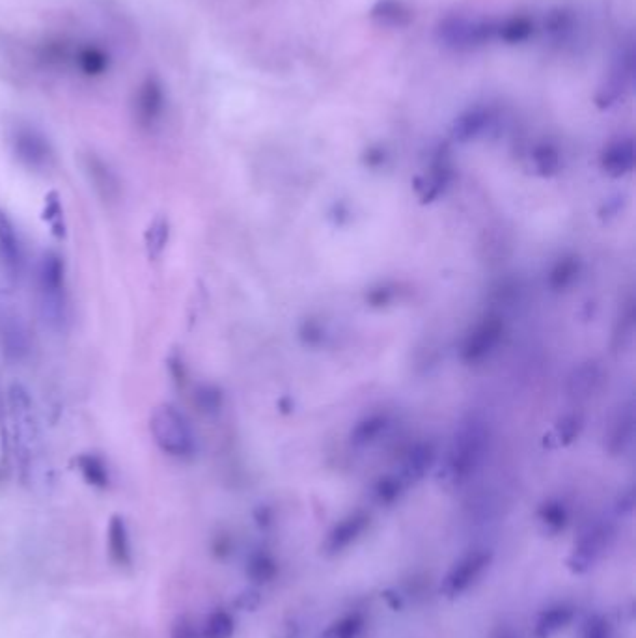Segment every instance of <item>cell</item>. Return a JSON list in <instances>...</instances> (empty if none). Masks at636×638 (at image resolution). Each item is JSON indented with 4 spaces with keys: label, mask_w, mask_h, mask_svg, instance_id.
Wrapping results in <instances>:
<instances>
[{
    "label": "cell",
    "mask_w": 636,
    "mask_h": 638,
    "mask_svg": "<svg viewBox=\"0 0 636 638\" xmlns=\"http://www.w3.org/2000/svg\"><path fill=\"white\" fill-rule=\"evenodd\" d=\"M6 428L23 474H32L43 456V435L36 403L23 385L15 383L6 396Z\"/></svg>",
    "instance_id": "6da1fadb"
},
{
    "label": "cell",
    "mask_w": 636,
    "mask_h": 638,
    "mask_svg": "<svg viewBox=\"0 0 636 638\" xmlns=\"http://www.w3.org/2000/svg\"><path fill=\"white\" fill-rule=\"evenodd\" d=\"M38 308L43 323L55 331L64 333L70 319V295L66 265L56 252H45L38 269Z\"/></svg>",
    "instance_id": "7a4b0ae2"
},
{
    "label": "cell",
    "mask_w": 636,
    "mask_h": 638,
    "mask_svg": "<svg viewBox=\"0 0 636 638\" xmlns=\"http://www.w3.org/2000/svg\"><path fill=\"white\" fill-rule=\"evenodd\" d=\"M153 443L170 458H191L196 448L193 428L178 407L163 403L150 418Z\"/></svg>",
    "instance_id": "3957f363"
},
{
    "label": "cell",
    "mask_w": 636,
    "mask_h": 638,
    "mask_svg": "<svg viewBox=\"0 0 636 638\" xmlns=\"http://www.w3.org/2000/svg\"><path fill=\"white\" fill-rule=\"evenodd\" d=\"M0 351L15 362L23 361L30 351L27 323L6 293H0Z\"/></svg>",
    "instance_id": "277c9868"
},
{
    "label": "cell",
    "mask_w": 636,
    "mask_h": 638,
    "mask_svg": "<svg viewBox=\"0 0 636 638\" xmlns=\"http://www.w3.org/2000/svg\"><path fill=\"white\" fill-rule=\"evenodd\" d=\"M487 431L482 422L472 420L457 433L450 452V471L454 474L471 472L484 456Z\"/></svg>",
    "instance_id": "5b68a950"
},
{
    "label": "cell",
    "mask_w": 636,
    "mask_h": 638,
    "mask_svg": "<svg viewBox=\"0 0 636 638\" xmlns=\"http://www.w3.org/2000/svg\"><path fill=\"white\" fill-rule=\"evenodd\" d=\"M166 111V92L157 77H146L133 99V116L139 127L150 131L161 124Z\"/></svg>",
    "instance_id": "8992f818"
},
{
    "label": "cell",
    "mask_w": 636,
    "mask_h": 638,
    "mask_svg": "<svg viewBox=\"0 0 636 638\" xmlns=\"http://www.w3.org/2000/svg\"><path fill=\"white\" fill-rule=\"evenodd\" d=\"M14 152L17 159L32 170H45L53 163V148L40 131L32 127H19L14 135Z\"/></svg>",
    "instance_id": "52a82bcc"
},
{
    "label": "cell",
    "mask_w": 636,
    "mask_h": 638,
    "mask_svg": "<svg viewBox=\"0 0 636 638\" xmlns=\"http://www.w3.org/2000/svg\"><path fill=\"white\" fill-rule=\"evenodd\" d=\"M504 333V323L498 316H487L482 319L465 340L463 359L467 362L482 361L500 342Z\"/></svg>",
    "instance_id": "ba28073f"
},
{
    "label": "cell",
    "mask_w": 636,
    "mask_h": 638,
    "mask_svg": "<svg viewBox=\"0 0 636 638\" xmlns=\"http://www.w3.org/2000/svg\"><path fill=\"white\" fill-rule=\"evenodd\" d=\"M0 260L12 277H19L25 267V250L12 219L0 209Z\"/></svg>",
    "instance_id": "9c48e42d"
},
{
    "label": "cell",
    "mask_w": 636,
    "mask_h": 638,
    "mask_svg": "<svg viewBox=\"0 0 636 638\" xmlns=\"http://www.w3.org/2000/svg\"><path fill=\"white\" fill-rule=\"evenodd\" d=\"M84 168L92 187L103 200H116L120 196V180L109 163L97 155H88Z\"/></svg>",
    "instance_id": "30bf717a"
},
{
    "label": "cell",
    "mask_w": 636,
    "mask_h": 638,
    "mask_svg": "<svg viewBox=\"0 0 636 638\" xmlns=\"http://www.w3.org/2000/svg\"><path fill=\"white\" fill-rule=\"evenodd\" d=\"M75 68L83 73L84 77H103L111 70V55L99 47L96 43H86L77 47L73 55Z\"/></svg>",
    "instance_id": "8fae6325"
},
{
    "label": "cell",
    "mask_w": 636,
    "mask_h": 638,
    "mask_svg": "<svg viewBox=\"0 0 636 638\" xmlns=\"http://www.w3.org/2000/svg\"><path fill=\"white\" fill-rule=\"evenodd\" d=\"M107 541H109V555L112 562L118 566H129L133 560V551H131V538H129V530L125 525L124 517L114 515L109 523V532H107Z\"/></svg>",
    "instance_id": "7c38bea8"
},
{
    "label": "cell",
    "mask_w": 636,
    "mask_h": 638,
    "mask_svg": "<svg viewBox=\"0 0 636 638\" xmlns=\"http://www.w3.org/2000/svg\"><path fill=\"white\" fill-rule=\"evenodd\" d=\"M601 165L605 168V172H609L610 176H623V174L631 172V168L635 165L633 140H620V142L610 144L603 153Z\"/></svg>",
    "instance_id": "4fadbf2b"
},
{
    "label": "cell",
    "mask_w": 636,
    "mask_h": 638,
    "mask_svg": "<svg viewBox=\"0 0 636 638\" xmlns=\"http://www.w3.org/2000/svg\"><path fill=\"white\" fill-rule=\"evenodd\" d=\"M77 469L83 474L84 480L90 486L97 489H107L111 484V472L105 463V459L99 458L97 454H81L77 458Z\"/></svg>",
    "instance_id": "5bb4252c"
},
{
    "label": "cell",
    "mask_w": 636,
    "mask_h": 638,
    "mask_svg": "<svg viewBox=\"0 0 636 638\" xmlns=\"http://www.w3.org/2000/svg\"><path fill=\"white\" fill-rule=\"evenodd\" d=\"M168 239H170V222L159 215V217H155L150 222V226L146 230V236H144L146 250H148V256L152 260H157V258L163 256L166 245H168Z\"/></svg>",
    "instance_id": "9a60e30c"
},
{
    "label": "cell",
    "mask_w": 636,
    "mask_h": 638,
    "mask_svg": "<svg viewBox=\"0 0 636 638\" xmlns=\"http://www.w3.org/2000/svg\"><path fill=\"white\" fill-rule=\"evenodd\" d=\"M433 459H435V454H433V448L429 444H416L405 459V474L409 478H420L431 467Z\"/></svg>",
    "instance_id": "2e32d148"
},
{
    "label": "cell",
    "mask_w": 636,
    "mask_h": 638,
    "mask_svg": "<svg viewBox=\"0 0 636 638\" xmlns=\"http://www.w3.org/2000/svg\"><path fill=\"white\" fill-rule=\"evenodd\" d=\"M597 383H599V368L597 366H584L571 379V394L579 396V398H586L594 392Z\"/></svg>",
    "instance_id": "e0dca14e"
},
{
    "label": "cell",
    "mask_w": 636,
    "mask_h": 638,
    "mask_svg": "<svg viewBox=\"0 0 636 638\" xmlns=\"http://www.w3.org/2000/svg\"><path fill=\"white\" fill-rule=\"evenodd\" d=\"M234 631V622L226 612H215L209 616L204 637L206 638H228Z\"/></svg>",
    "instance_id": "ac0fdd59"
},
{
    "label": "cell",
    "mask_w": 636,
    "mask_h": 638,
    "mask_svg": "<svg viewBox=\"0 0 636 638\" xmlns=\"http://www.w3.org/2000/svg\"><path fill=\"white\" fill-rule=\"evenodd\" d=\"M385 428V418L374 417L364 420L362 424L357 426V430L353 431V443L366 444L374 441L375 437Z\"/></svg>",
    "instance_id": "d6986e66"
},
{
    "label": "cell",
    "mask_w": 636,
    "mask_h": 638,
    "mask_svg": "<svg viewBox=\"0 0 636 638\" xmlns=\"http://www.w3.org/2000/svg\"><path fill=\"white\" fill-rule=\"evenodd\" d=\"M577 269H579V265L575 260H566V262L558 264V267L554 269L553 277H551V284L554 288H564L575 278Z\"/></svg>",
    "instance_id": "ffe728a7"
},
{
    "label": "cell",
    "mask_w": 636,
    "mask_h": 638,
    "mask_svg": "<svg viewBox=\"0 0 636 638\" xmlns=\"http://www.w3.org/2000/svg\"><path fill=\"white\" fill-rule=\"evenodd\" d=\"M534 159H536V165H538L543 174H554L556 168L560 165L558 153L554 152L553 148H549V146H543L540 152L534 155Z\"/></svg>",
    "instance_id": "44dd1931"
},
{
    "label": "cell",
    "mask_w": 636,
    "mask_h": 638,
    "mask_svg": "<svg viewBox=\"0 0 636 638\" xmlns=\"http://www.w3.org/2000/svg\"><path fill=\"white\" fill-rule=\"evenodd\" d=\"M172 638H206L196 631L193 624H189L187 620H180L178 624L172 627Z\"/></svg>",
    "instance_id": "7402d4cb"
},
{
    "label": "cell",
    "mask_w": 636,
    "mask_h": 638,
    "mask_svg": "<svg viewBox=\"0 0 636 638\" xmlns=\"http://www.w3.org/2000/svg\"><path fill=\"white\" fill-rule=\"evenodd\" d=\"M198 400H200V407H202V409L213 411V409L219 407V400H221V398H219V394H217L215 390L206 387V389H202L198 392Z\"/></svg>",
    "instance_id": "603a6c76"
},
{
    "label": "cell",
    "mask_w": 636,
    "mask_h": 638,
    "mask_svg": "<svg viewBox=\"0 0 636 638\" xmlns=\"http://www.w3.org/2000/svg\"><path fill=\"white\" fill-rule=\"evenodd\" d=\"M579 428H581V422L575 417L566 418L562 424H560V437H564V441H573L577 435H579Z\"/></svg>",
    "instance_id": "cb8c5ba5"
}]
</instances>
